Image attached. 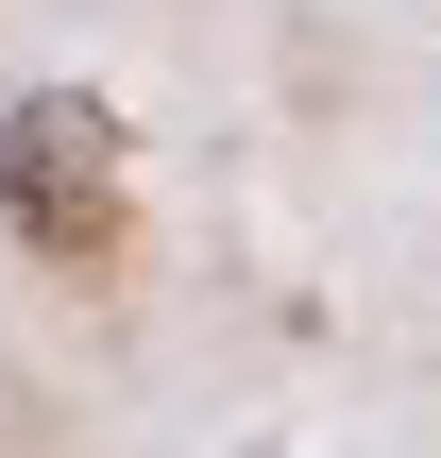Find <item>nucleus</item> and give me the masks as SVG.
Instances as JSON below:
<instances>
[{
    "label": "nucleus",
    "instance_id": "1",
    "mask_svg": "<svg viewBox=\"0 0 441 458\" xmlns=\"http://www.w3.org/2000/svg\"><path fill=\"white\" fill-rule=\"evenodd\" d=\"M0 238H34L51 272H119V238H136V119L102 85H17L0 102Z\"/></svg>",
    "mask_w": 441,
    "mask_h": 458
}]
</instances>
